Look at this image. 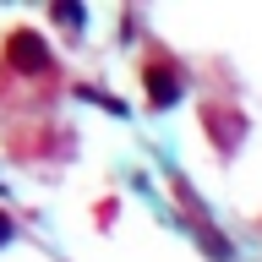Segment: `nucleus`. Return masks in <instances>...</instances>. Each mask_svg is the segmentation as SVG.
I'll return each instance as SVG.
<instances>
[{
	"mask_svg": "<svg viewBox=\"0 0 262 262\" xmlns=\"http://www.w3.org/2000/svg\"><path fill=\"white\" fill-rule=\"evenodd\" d=\"M142 82H147V104H153V110H169L180 98V66L169 60V55H159V49L142 60Z\"/></svg>",
	"mask_w": 262,
	"mask_h": 262,
	"instance_id": "nucleus-2",
	"label": "nucleus"
},
{
	"mask_svg": "<svg viewBox=\"0 0 262 262\" xmlns=\"http://www.w3.org/2000/svg\"><path fill=\"white\" fill-rule=\"evenodd\" d=\"M55 16H60L66 28H71V22H82V6H55Z\"/></svg>",
	"mask_w": 262,
	"mask_h": 262,
	"instance_id": "nucleus-4",
	"label": "nucleus"
},
{
	"mask_svg": "<svg viewBox=\"0 0 262 262\" xmlns=\"http://www.w3.org/2000/svg\"><path fill=\"white\" fill-rule=\"evenodd\" d=\"M202 126H208V137H213L219 153H235L241 137H246V115L235 110V104H202Z\"/></svg>",
	"mask_w": 262,
	"mask_h": 262,
	"instance_id": "nucleus-3",
	"label": "nucleus"
},
{
	"mask_svg": "<svg viewBox=\"0 0 262 262\" xmlns=\"http://www.w3.org/2000/svg\"><path fill=\"white\" fill-rule=\"evenodd\" d=\"M0 60H6V71H11V77H49V71H55V60H49V44H44L33 28H11V33H6Z\"/></svg>",
	"mask_w": 262,
	"mask_h": 262,
	"instance_id": "nucleus-1",
	"label": "nucleus"
},
{
	"mask_svg": "<svg viewBox=\"0 0 262 262\" xmlns=\"http://www.w3.org/2000/svg\"><path fill=\"white\" fill-rule=\"evenodd\" d=\"M11 241V219H6V208H0V246Z\"/></svg>",
	"mask_w": 262,
	"mask_h": 262,
	"instance_id": "nucleus-5",
	"label": "nucleus"
}]
</instances>
